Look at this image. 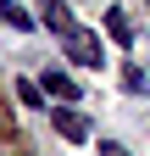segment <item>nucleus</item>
Here are the masks:
<instances>
[{
  "instance_id": "nucleus-1",
  "label": "nucleus",
  "mask_w": 150,
  "mask_h": 156,
  "mask_svg": "<svg viewBox=\"0 0 150 156\" xmlns=\"http://www.w3.org/2000/svg\"><path fill=\"white\" fill-rule=\"evenodd\" d=\"M67 56H72L78 67L95 73V67H100V45H95V34H89V28H72V34H67Z\"/></svg>"
},
{
  "instance_id": "nucleus-2",
  "label": "nucleus",
  "mask_w": 150,
  "mask_h": 156,
  "mask_svg": "<svg viewBox=\"0 0 150 156\" xmlns=\"http://www.w3.org/2000/svg\"><path fill=\"white\" fill-rule=\"evenodd\" d=\"M56 134H61V140H72V145H84V140H89V117L72 112V106H61V112H56Z\"/></svg>"
},
{
  "instance_id": "nucleus-3",
  "label": "nucleus",
  "mask_w": 150,
  "mask_h": 156,
  "mask_svg": "<svg viewBox=\"0 0 150 156\" xmlns=\"http://www.w3.org/2000/svg\"><path fill=\"white\" fill-rule=\"evenodd\" d=\"M106 34H111V39L128 50V45H134V17H128L122 6H111V11H106Z\"/></svg>"
},
{
  "instance_id": "nucleus-4",
  "label": "nucleus",
  "mask_w": 150,
  "mask_h": 156,
  "mask_svg": "<svg viewBox=\"0 0 150 156\" xmlns=\"http://www.w3.org/2000/svg\"><path fill=\"white\" fill-rule=\"evenodd\" d=\"M0 23L17 28V34H33V11H22L17 0H0Z\"/></svg>"
},
{
  "instance_id": "nucleus-5",
  "label": "nucleus",
  "mask_w": 150,
  "mask_h": 156,
  "mask_svg": "<svg viewBox=\"0 0 150 156\" xmlns=\"http://www.w3.org/2000/svg\"><path fill=\"white\" fill-rule=\"evenodd\" d=\"M45 23H50L56 34H61V39H67L72 28H78V23H72V11H67V0H45Z\"/></svg>"
},
{
  "instance_id": "nucleus-6",
  "label": "nucleus",
  "mask_w": 150,
  "mask_h": 156,
  "mask_svg": "<svg viewBox=\"0 0 150 156\" xmlns=\"http://www.w3.org/2000/svg\"><path fill=\"white\" fill-rule=\"evenodd\" d=\"M39 84H45L50 95H61V101H72V95H78V84H72V78H67V73H56V67H50V73L39 78Z\"/></svg>"
},
{
  "instance_id": "nucleus-7",
  "label": "nucleus",
  "mask_w": 150,
  "mask_h": 156,
  "mask_svg": "<svg viewBox=\"0 0 150 156\" xmlns=\"http://www.w3.org/2000/svg\"><path fill=\"white\" fill-rule=\"evenodd\" d=\"M122 89H128V95H145L150 84H145V73H139V67H122Z\"/></svg>"
},
{
  "instance_id": "nucleus-8",
  "label": "nucleus",
  "mask_w": 150,
  "mask_h": 156,
  "mask_svg": "<svg viewBox=\"0 0 150 156\" xmlns=\"http://www.w3.org/2000/svg\"><path fill=\"white\" fill-rule=\"evenodd\" d=\"M17 95H22V106H45V89H39V84H22Z\"/></svg>"
},
{
  "instance_id": "nucleus-9",
  "label": "nucleus",
  "mask_w": 150,
  "mask_h": 156,
  "mask_svg": "<svg viewBox=\"0 0 150 156\" xmlns=\"http://www.w3.org/2000/svg\"><path fill=\"white\" fill-rule=\"evenodd\" d=\"M100 156H128V151H122L117 140H106V145H100Z\"/></svg>"
}]
</instances>
